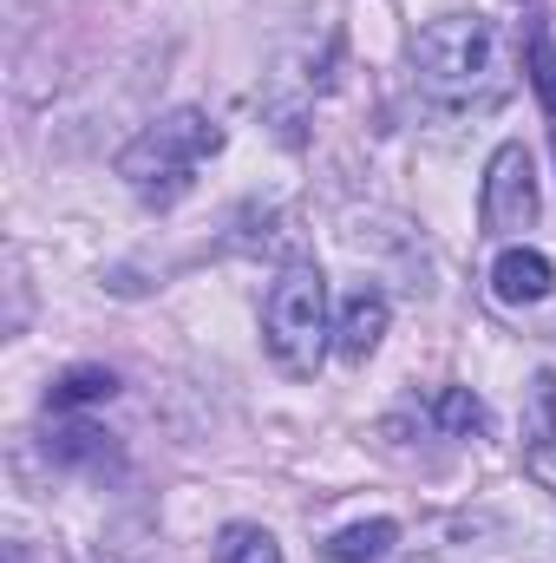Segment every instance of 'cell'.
<instances>
[{"label":"cell","instance_id":"obj_3","mask_svg":"<svg viewBox=\"0 0 556 563\" xmlns=\"http://www.w3.org/2000/svg\"><path fill=\"white\" fill-rule=\"evenodd\" d=\"M327 276L314 263H288L269 282V301H263V347L288 380H314L321 354H327Z\"/></svg>","mask_w":556,"mask_h":563},{"label":"cell","instance_id":"obj_7","mask_svg":"<svg viewBox=\"0 0 556 563\" xmlns=\"http://www.w3.org/2000/svg\"><path fill=\"white\" fill-rule=\"evenodd\" d=\"M393 544H400V525H393V518H367V525L334 531V538H327V558L334 563H380Z\"/></svg>","mask_w":556,"mask_h":563},{"label":"cell","instance_id":"obj_9","mask_svg":"<svg viewBox=\"0 0 556 563\" xmlns=\"http://www.w3.org/2000/svg\"><path fill=\"white\" fill-rule=\"evenodd\" d=\"M119 394V380L105 374V367H73L59 387H53V407H92V400H112Z\"/></svg>","mask_w":556,"mask_h":563},{"label":"cell","instance_id":"obj_12","mask_svg":"<svg viewBox=\"0 0 556 563\" xmlns=\"http://www.w3.org/2000/svg\"><path fill=\"white\" fill-rule=\"evenodd\" d=\"M531 79H537L544 106L556 112V53H551V33H531Z\"/></svg>","mask_w":556,"mask_h":563},{"label":"cell","instance_id":"obj_10","mask_svg":"<svg viewBox=\"0 0 556 563\" xmlns=\"http://www.w3.org/2000/svg\"><path fill=\"white\" fill-rule=\"evenodd\" d=\"M531 394H537V413H531L524 432H531V445H544V439H556V374H551V367L537 374V387H531Z\"/></svg>","mask_w":556,"mask_h":563},{"label":"cell","instance_id":"obj_5","mask_svg":"<svg viewBox=\"0 0 556 563\" xmlns=\"http://www.w3.org/2000/svg\"><path fill=\"white\" fill-rule=\"evenodd\" d=\"M380 334H387V295H374V288L347 295V308H341V321H334V354L360 367V361L380 347Z\"/></svg>","mask_w":556,"mask_h":563},{"label":"cell","instance_id":"obj_8","mask_svg":"<svg viewBox=\"0 0 556 563\" xmlns=\"http://www.w3.org/2000/svg\"><path fill=\"white\" fill-rule=\"evenodd\" d=\"M216 563H281V544L263 525H230L216 544Z\"/></svg>","mask_w":556,"mask_h":563},{"label":"cell","instance_id":"obj_13","mask_svg":"<svg viewBox=\"0 0 556 563\" xmlns=\"http://www.w3.org/2000/svg\"><path fill=\"white\" fill-rule=\"evenodd\" d=\"M531 478H537L544 492H556V439H544V445H531Z\"/></svg>","mask_w":556,"mask_h":563},{"label":"cell","instance_id":"obj_4","mask_svg":"<svg viewBox=\"0 0 556 563\" xmlns=\"http://www.w3.org/2000/svg\"><path fill=\"white\" fill-rule=\"evenodd\" d=\"M537 223V170L524 144H498L485 164V230L491 236H518Z\"/></svg>","mask_w":556,"mask_h":563},{"label":"cell","instance_id":"obj_1","mask_svg":"<svg viewBox=\"0 0 556 563\" xmlns=\"http://www.w3.org/2000/svg\"><path fill=\"white\" fill-rule=\"evenodd\" d=\"M419 86L445 106H491L504 92V59H498V26L485 13H438L413 40Z\"/></svg>","mask_w":556,"mask_h":563},{"label":"cell","instance_id":"obj_6","mask_svg":"<svg viewBox=\"0 0 556 563\" xmlns=\"http://www.w3.org/2000/svg\"><path fill=\"white\" fill-rule=\"evenodd\" d=\"M491 288H498V301L524 308V301H544L556 288V269H551L544 250H504V256L491 263Z\"/></svg>","mask_w":556,"mask_h":563},{"label":"cell","instance_id":"obj_11","mask_svg":"<svg viewBox=\"0 0 556 563\" xmlns=\"http://www.w3.org/2000/svg\"><path fill=\"white\" fill-rule=\"evenodd\" d=\"M438 420L452 426V432H478V426H485V407H478L465 387H452V394L438 400Z\"/></svg>","mask_w":556,"mask_h":563},{"label":"cell","instance_id":"obj_2","mask_svg":"<svg viewBox=\"0 0 556 563\" xmlns=\"http://www.w3.org/2000/svg\"><path fill=\"white\" fill-rule=\"evenodd\" d=\"M216 151H223V125H216L210 112L184 106V112L157 119L151 132H138V139L125 144V157H119V177L138 190L144 203L170 210V203L190 190L197 164H203V157H216Z\"/></svg>","mask_w":556,"mask_h":563}]
</instances>
